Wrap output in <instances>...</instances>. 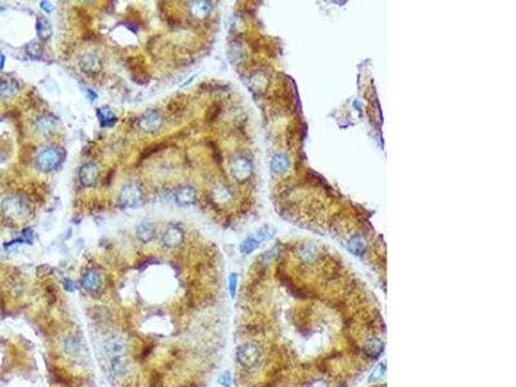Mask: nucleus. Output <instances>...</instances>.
<instances>
[{
    "label": "nucleus",
    "mask_w": 516,
    "mask_h": 387,
    "mask_svg": "<svg viewBox=\"0 0 516 387\" xmlns=\"http://www.w3.org/2000/svg\"><path fill=\"white\" fill-rule=\"evenodd\" d=\"M253 167L252 163H250L249 159L244 157L236 158L233 163H231V174H233L234 178L238 182H244L252 176Z\"/></svg>",
    "instance_id": "nucleus-6"
},
{
    "label": "nucleus",
    "mask_w": 516,
    "mask_h": 387,
    "mask_svg": "<svg viewBox=\"0 0 516 387\" xmlns=\"http://www.w3.org/2000/svg\"><path fill=\"white\" fill-rule=\"evenodd\" d=\"M57 126H58L57 118L53 115H49V114L40 115L39 118L35 119V121H34V129H35V132L41 136H50L52 133H55L56 131H57Z\"/></svg>",
    "instance_id": "nucleus-8"
},
{
    "label": "nucleus",
    "mask_w": 516,
    "mask_h": 387,
    "mask_svg": "<svg viewBox=\"0 0 516 387\" xmlns=\"http://www.w3.org/2000/svg\"><path fill=\"white\" fill-rule=\"evenodd\" d=\"M40 7L41 9H44L47 13H50V12L53 11V6L50 2H40Z\"/></svg>",
    "instance_id": "nucleus-35"
},
{
    "label": "nucleus",
    "mask_w": 516,
    "mask_h": 387,
    "mask_svg": "<svg viewBox=\"0 0 516 387\" xmlns=\"http://www.w3.org/2000/svg\"><path fill=\"white\" fill-rule=\"evenodd\" d=\"M119 201L124 208H138L143 203L142 190L136 184L125 185L120 191Z\"/></svg>",
    "instance_id": "nucleus-4"
},
{
    "label": "nucleus",
    "mask_w": 516,
    "mask_h": 387,
    "mask_svg": "<svg viewBox=\"0 0 516 387\" xmlns=\"http://www.w3.org/2000/svg\"><path fill=\"white\" fill-rule=\"evenodd\" d=\"M174 200L177 201V204L179 205H192V204L196 203V191L194 187L189 186V185H184V186H179L178 189L174 191Z\"/></svg>",
    "instance_id": "nucleus-12"
},
{
    "label": "nucleus",
    "mask_w": 516,
    "mask_h": 387,
    "mask_svg": "<svg viewBox=\"0 0 516 387\" xmlns=\"http://www.w3.org/2000/svg\"><path fill=\"white\" fill-rule=\"evenodd\" d=\"M349 249L351 250V252L354 253V254H357V255L363 254V252H364V249H365V240H364V238H363V236H360V235H354V236H352L351 239H350V242H349Z\"/></svg>",
    "instance_id": "nucleus-22"
},
{
    "label": "nucleus",
    "mask_w": 516,
    "mask_h": 387,
    "mask_svg": "<svg viewBox=\"0 0 516 387\" xmlns=\"http://www.w3.org/2000/svg\"><path fill=\"white\" fill-rule=\"evenodd\" d=\"M383 342L377 337L368 338L363 345V352L369 359H377L383 352Z\"/></svg>",
    "instance_id": "nucleus-13"
},
{
    "label": "nucleus",
    "mask_w": 516,
    "mask_h": 387,
    "mask_svg": "<svg viewBox=\"0 0 516 387\" xmlns=\"http://www.w3.org/2000/svg\"><path fill=\"white\" fill-rule=\"evenodd\" d=\"M218 382H220L221 386L230 387L231 386V374H230V372H225V373H223L222 376L220 377Z\"/></svg>",
    "instance_id": "nucleus-31"
},
{
    "label": "nucleus",
    "mask_w": 516,
    "mask_h": 387,
    "mask_svg": "<svg viewBox=\"0 0 516 387\" xmlns=\"http://www.w3.org/2000/svg\"><path fill=\"white\" fill-rule=\"evenodd\" d=\"M36 33H38L39 38L43 39V40H48L52 36V26L45 17H39L38 21H36Z\"/></svg>",
    "instance_id": "nucleus-21"
},
{
    "label": "nucleus",
    "mask_w": 516,
    "mask_h": 387,
    "mask_svg": "<svg viewBox=\"0 0 516 387\" xmlns=\"http://www.w3.org/2000/svg\"><path fill=\"white\" fill-rule=\"evenodd\" d=\"M82 287L88 293H96V292H98L99 288H101V277H99L98 272L93 271V270L85 272L82 277Z\"/></svg>",
    "instance_id": "nucleus-14"
},
{
    "label": "nucleus",
    "mask_w": 516,
    "mask_h": 387,
    "mask_svg": "<svg viewBox=\"0 0 516 387\" xmlns=\"http://www.w3.org/2000/svg\"><path fill=\"white\" fill-rule=\"evenodd\" d=\"M163 115L157 110L147 111L137 119V126L145 133H155L163 126Z\"/></svg>",
    "instance_id": "nucleus-5"
},
{
    "label": "nucleus",
    "mask_w": 516,
    "mask_h": 387,
    "mask_svg": "<svg viewBox=\"0 0 516 387\" xmlns=\"http://www.w3.org/2000/svg\"><path fill=\"white\" fill-rule=\"evenodd\" d=\"M218 113H220V109H218L217 106H212L211 109H209L208 114H207V119H208V120H213V119L218 115Z\"/></svg>",
    "instance_id": "nucleus-33"
},
{
    "label": "nucleus",
    "mask_w": 516,
    "mask_h": 387,
    "mask_svg": "<svg viewBox=\"0 0 516 387\" xmlns=\"http://www.w3.org/2000/svg\"><path fill=\"white\" fill-rule=\"evenodd\" d=\"M386 373V363H381V364L372 372L371 377H369V383H374V382L379 381L382 377Z\"/></svg>",
    "instance_id": "nucleus-27"
},
{
    "label": "nucleus",
    "mask_w": 516,
    "mask_h": 387,
    "mask_svg": "<svg viewBox=\"0 0 516 387\" xmlns=\"http://www.w3.org/2000/svg\"><path fill=\"white\" fill-rule=\"evenodd\" d=\"M258 245H260V240L257 238H248L240 245V252L243 254H250L254 249H257Z\"/></svg>",
    "instance_id": "nucleus-24"
},
{
    "label": "nucleus",
    "mask_w": 516,
    "mask_h": 387,
    "mask_svg": "<svg viewBox=\"0 0 516 387\" xmlns=\"http://www.w3.org/2000/svg\"><path fill=\"white\" fill-rule=\"evenodd\" d=\"M289 168L288 158L284 157L283 154H276L271 159V170L274 173H286Z\"/></svg>",
    "instance_id": "nucleus-20"
},
{
    "label": "nucleus",
    "mask_w": 516,
    "mask_h": 387,
    "mask_svg": "<svg viewBox=\"0 0 516 387\" xmlns=\"http://www.w3.org/2000/svg\"><path fill=\"white\" fill-rule=\"evenodd\" d=\"M4 66V56L0 55V69H3Z\"/></svg>",
    "instance_id": "nucleus-38"
},
{
    "label": "nucleus",
    "mask_w": 516,
    "mask_h": 387,
    "mask_svg": "<svg viewBox=\"0 0 516 387\" xmlns=\"http://www.w3.org/2000/svg\"><path fill=\"white\" fill-rule=\"evenodd\" d=\"M299 255H301V258L305 262H313L318 257V252H316V249L313 245H305V247H302L301 252H299Z\"/></svg>",
    "instance_id": "nucleus-25"
},
{
    "label": "nucleus",
    "mask_w": 516,
    "mask_h": 387,
    "mask_svg": "<svg viewBox=\"0 0 516 387\" xmlns=\"http://www.w3.org/2000/svg\"><path fill=\"white\" fill-rule=\"evenodd\" d=\"M88 96H91V97H92V98H91V101H94V99H96V98H97V94H96V93H94V92H93V91H91V89H89V91H88Z\"/></svg>",
    "instance_id": "nucleus-37"
},
{
    "label": "nucleus",
    "mask_w": 516,
    "mask_h": 387,
    "mask_svg": "<svg viewBox=\"0 0 516 387\" xmlns=\"http://www.w3.org/2000/svg\"><path fill=\"white\" fill-rule=\"evenodd\" d=\"M26 52L31 58H40L43 55V47H41V44H39L38 41H31L26 48Z\"/></svg>",
    "instance_id": "nucleus-26"
},
{
    "label": "nucleus",
    "mask_w": 516,
    "mask_h": 387,
    "mask_svg": "<svg viewBox=\"0 0 516 387\" xmlns=\"http://www.w3.org/2000/svg\"><path fill=\"white\" fill-rule=\"evenodd\" d=\"M212 195H213V198L216 199L218 203H225V201H228L233 198V195H231V192L228 191V189H226V187L223 186L216 187V189L212 191Z\"/></svg>",
    "instance_id": "nucleus-23"
},
{
    "label": "nucleus",
    "mask_w": 516,
    "mask_h": 387,
    "mask_svg": "<svg viewBox=\"0 0 516 387\" xmlns=\"http://www.w3.org/2000/svg\"><path fill=\"white\" fill-rule=\"evenodd\" d=\"M189 8L190 13L195 18H205L212 11V6L209 2H191Z\"/></svg>",
    "instance_id": "nucleus-17"
},
{
    "label": "nucleus",
    "mask_w": 516,
    "mask_h": 387,
    "mask_svg": "<svg viewBox=\"0 0 516 387\" xmlns=\"http://www.w3.org/2000/svg\"><path fill=\"white\" fill-rule=\"evenodd\" d=\"M155 235H157V228H155L154 223L145 221V222H141L137 226V236L142 243L151 242Z\"/></svg>",
    "instance_id": "nucleus-16"
},
{
    "label": "nucleus",
    "mask_w": 516,
    "mask_h": 387,
    "mask_svg": "<svg viewBox=\"0 0 516 387\" xmlns=\"http://www.w3.org/2000/svg\"><path fill=\"white\" fill-rule=\"evenodd\" d=\"M194 79H195V75H194V76H191V78H190V79H189V80H187V82H186V83H185V84H184V85H187V84H189V83H191V82H192V80H194Z\"/></svg>",
    "instance_id": "nucleus-39"
},
{
    "label": "nucleus",
    "mask_w": 516,
    "mask_h": 387,
    "mask_svg": "<svg viewBox=\"0 0 516 387\" xmlns=\"http://www.w3.org/2000/svg\"><path fill=\"white\" fill-rule=\"evenodd\" d=\"M184 240V231L178 226H169L162 236L163 245L167 248H176Z\"/></svg>",
    "instance_id": "nucleus-11"
},
{
    "label": "nucleus",
    "mask_w": 516,
    "mask_h": 387,
    "mask_svg": "<svg viewBox=\"0 0 516 387\" xmlns=\"http://www.w3.org/2000/svg\"><path fill=\"white\" fill-rule=\"evenodd\" d=\"M111 372L115 377H124L129 372V364L124 356L111 359Z\"/></svg>",
    "instance_id": "nucleus-19"
},
{
    "label": "nucleus",
    "mask_w": 516,
    "mask_h": 387,
    "mask_svg": "<svg viewBox=\"0 0 516 387\" xmlns=\"http://www.w3.org/2000/svg\"><path fill=\"white\" fill-rule=\"evenodd\" d=\"M97 115H98L99 123H101L102 128H106V126H113L114 124L116 123V116L115 114L111 111L110 107L104 106L99 107L97 110Z\"/></svg>",
    "instance_id": "nucleus-18"
},
{
    "label": "nucleus",
    "mask_w": 516,
    "mask_h": 387,
    "mask_svg": "<svg viewBox=\"0 0 516 387\" xmlns=\"http://www.w3.org/2000/svg\"><path fill=\"white\" fill-rule=\"evenodd\" d=\"M65 349L69 354H75V352L79 350V346H78V341L75 338H70V340H66L65 342Z\"/></svg>",
    "instance_id": "nucleus-28"
},
{
    "label": "nucleus",
    "mask_w": 516,
    "mask_h": 387,
    "mask_svg": "<svg viewBox=\"0 0 516 387\" xmlns=\"http://www.w3.org/2000/svg\"><path fill=\"white\" fill-rule=\"evenodd\" d=\"M79 66L83 72L88 75H97L99 74L102 69L101 58L96 53H85L82 56L79 60Z\"/></svg>",
    "instance_id": "nucleus-9"
},
{
    "label": "nucleus",
    "mask_w": 516,
    "mask_h": 387,
    "mask_svg": "<svg viewBox=\"0 0 516 387\" xmlns=\"http://www.w3.org/2000/svg\"><path fill=\"white\" fill-rule=\"evenodd\" d=\"M18 83L13 78H3L0 79V97L11 98L18 93Z\"/></svg>",
    "instance_id": "nucleus-15"
},
{
    "label": "nucleus",
    "mask_w": 516,
    "mask_h": 387,
    "mask_svg": "<svg viewBox=\"0 0 516 387\" xmlns=\"http://www.w3.org/2000/svg\"><path fill=\"white\" fill-rule=\"evenodd\" d=\"M63 159H65V152L61 148L47 147L39 152L35 159V164L40 172L50 173L62 164Z\"/></svg>",
    "instance_id": "nucleus-1"
},
{
    "label": "nucleus",
    "mask_w": 516,
    "mask_h": 387,
    "mask_svg": "<svg viewBox=\"0 0 516 387\" xmlns=\"http://www.w3.org/2000/svg\"><path fill=\"white\" fill-rule=\"evenodd\" d=\"M307 387H329V386H328L327 381L319 378V379H315V381L311 382Z\"/></svg>",
    "instance_id": "nucleus-34"
},
{
    "label": "nucleus",
    "mask_w": 516,
    "mask_h": 387,
    "mask_svg": "<svg viewBox=\"0 0 516 387\" xmlns=\"http://www.w3.org/2000/svg\"><path fill=\"white\" fill-rule=\"evenodd\" d=\"M104 350L107 356L115 359V357L123 356L125 354L126 342L120 336H113V337H109L105 341Z\"/></svg>",
    "instance_id": "nucleus-7"
},
{
    "label": "nucleus",
    "mask_w": 516,
    "mask_h": 387,
    "mask_svg": "<svg viewBox=\"0 0 516 387\" xmlns=\"http://www.w3.org/2000/svg\"><path fill=\"white\" fill-rule=\"evenodd\" d=\"M236 359L245 368H253L261 359V349L253 342L243 343L236 349Z\"/></svg>",
    "instance_id": "nucleus-3"
},
{
    "label": "nucleus",
    "mask_w": 516,
    "mask_h": 387,
    "mask_svg": "<svg viewBox=\"0 0 516 387\" xmlns=\"http://www.w3.org/2000/svg\"><path fill=\"white\" fill-rule=\"evenodd\" d=\"M99 176V168L94 163H85L79 169V179L83 186H93Z\"/></svg>",
    "instance_id": "nucleus-10"
},
{
    "label": "nucleus",
    "mask_w": 516,
    "mask_h": 387,
    "mask_svg": "<svg viewBox=\"0 0 516 387\" xmlns=\"http://www.w3.org/2000/svg\"><path fill=\"white\" fill-rule=\"evenodd\" d=\"M65 288H66V291H69V292L75 291V287H74V284H72L71 280H65Z\"/></svg>",
    "instance_id": "nucleus-36"
},
{
    "label": "nucleus",
    "mask_w": 516,
    "mask_h": 387,
    "mask_svg": "<svg viewBox=\"0 0 516 387\" xmlns=\"http://www.w3.org/2000/svg\"><path fill=\"white\" fill-rule=\"evenodd\" d=\"M276 257V249H272L270 252H266L264 255H262V260H264L265 264H270V262Z\"/></svg>",
    "instance_id": "nucleus-32"
},
{
    "label": "nucleus",
    "mask_w": 516,
    "mask_h": 387,
    "mask_svg": "<svg viewBox=\"0 0 516 387\" xmlns=\"http://www.w3.org/2000/svg\"><path fill=\"white\" fill-rule=\"evenodd\" d=\"M228 281H230V293H231V297H235L236 294V286H238V276H236V274H231L230 275V279H228Z\"/></svg>",
    "instance_id": "nucleus-30"
},
{
    "label": "nucleus",
    "mask_w": 516,
    "mask_h": 387,
    "mask_svg": "<svg viewBox=\"0 0 516 387\" xmlns=\"http://www.w3.org/2000/svg\"><path fill=\"white\" fill-rule=\"evenodd\" d=\"M160 148H163L162 145H154V146H151V147L145 148V151H143V154H142V157H141V159H145V158H147V157H150V155L155 154V152L159 151Z\"/></svg>",
    "instance_id": "nucleus-29"
},
{
    "label": "nucleus",
    "mask_w": 516,
    "mask_h": 387,
    "mask_svg": "<svg viewBox=\"0 0 516 387\" xmlns=\"http://www.w3.org/2000/svg\"><path fill=\"white\" fill-rule=\"evenodd\" d=\"M2 211L7 217L13 220H22L26 218L30 213V205L25 198L19 195L8 196L2 203Z\"/></svg>",
    "instance_id": "nucleus-2"
}]
</instances>
